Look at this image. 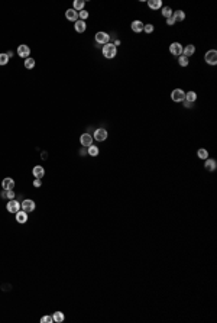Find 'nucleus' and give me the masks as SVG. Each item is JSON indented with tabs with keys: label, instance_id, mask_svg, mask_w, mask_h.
Returning a JSON list of instances; mask_svg holds the SVG:
<instances>
[{
	"label": "nucleus",
	"instance_id": "1",
	"mask_svg": "<svg viewBox=\"0 0 217 323\" xmlns=\"http://www.w3.org/2000/svg\"><path fill=\"white\" fill-rule=\"evenodd\" d=\"M117 54V46H114V44H106L104 46H103V55H104V58L107 59H113L114 57H116Z\"/></svg>",
	"mask_w": 217,
	"mask_h": 323
},
{
	"label": "nucleus",
	"instance_id": "2",
	"mask_svg": "<svg viewBox=\"0 0 217 323\" xmlns=\"http://www.w3.org/2000/svg\"><path fill=\"white\" fill-rule=\"evenodd\" d=\"M204 59H205V63L210 64V65H216L217 64V51L216 49L207 51L204 55Z\"/></svg>",
	"mask_w": 217,
	"mask_h": 323
},
{
	"label": "nucleus",
	"instance_id": "3",
	"mask_svg": "<svg viewBox=\"0 0 217 323\" xmlns=\"http://www.w3.org/2000/svg\"><path fill=\"white\" fill-rule=\"evenodd\" d=\"M35 207H36V204H35V202L34 200H30V199H26V200H23V202L21 203V209L23 210V212H26V213L34 212Z\"/></svg>",
	"mask_w": 217,
	"mask_h": 323
},
{
	"label": "nucleus",
	"instance_id": "4",
	"mask_svg": "<svg viewBox=\"0 0 217 323\" xmlns=\"http://www.w3.org/2000/svg\"><path fill=\"white\" fill-rule=\"evenodd\" d=\"M171 99L174 101H177V103H181V101H184V99H185V93H184L181 88H175V90H172V93H171Z\"/></svg>",
	"mask_w": 217,
	"mask_h": 323
},
{
	"label": "nucleus",
	"instance_id": "5",
	"mask_svg": "<svg viewBox=\"0 0 217 323\" xmlns=\"http://www.w3.org/2000/svg\"><path fill=\"white\" fill-rule=\"evenodd\" d=\"M182 49H184V46L181 45L180 42H172L171 45H169V52L172 55H177V57L182 55Z\"/></svg>",
	"mask_w": 217,
	"mask_h": 323
},
{
	"label": "nucleus",
	"instance_id": "6",
	"mask_svg": "<svg viewBox=\"0 0 217 323\" xmlns=\"http://www.w3.org/2000/svg\"><path fill=\"white\" fill-rule=\"evenodd\" d=\"M107 130L104 129V128H99V129L94 130V139L96 141H99V142H103V141H106L107 139Z\"/></svg>",
	"mask_w": 217,
	"mask_h": 323
},
{
	"label": "nucleus",
	"instance_id": "7",
	"mask_svg": "<svg viewBox=\"0 0 217 323\" xmlns=\"http://www.w3.org/2000/svg\"><path fill=\"white\" fill-rule=\"evenodd\" d=\"M6 209H7V212L9 213H15L16 214L19 210H21V203L17 202V200H10V202L7 203V206H6Z\"/></svg>",
	"mask_w": 217,
	"mask_h": 323
},
{
	"label": "nucleus",
	"instance_id": "8",
	"mask_svg": "<svg viewBox=\"0 0 217 323\" xmlns=\"http://www.w3.org/2000/svg\"><path fill=\"white\" fill-rule=\"evenodd\" d=\"M94 38H96V42H97V44L106 45V44H108V41H110V35L106 34V32H97Z\"/></svg>",
	"mask_w": 217,
	"mask_h": 323
},
{
	"label": "nucleus",
	"instance_id": "9",
	"mask_svg": "<svg viewBox=\"0 0 217 323\" xmlns=\"http://www.w3.org/2000/svg\"><path fill=\"white\" fill-rule=\"evenodd\" d=\"M17 55L21 58H28L30 55V48L28 45H19L17 46Z\"/></svg>",
	"mask_w": 217,
	"mask_h": 323
},
{
	"label": "nucleus",
	"instance_id": "10",
	"mask_svg": "<svg viewBox=\"0 0 217 323\" xmlns=\"http://www.w3.org/2000/svg\"><path fill=\"white\" fill-rule=\"evenodd\" d=\"M80 142H81V145L83 147H90V145H93V136L90 133H83L81 136H80Z\"/></svg>",
	"mask_w": 217,
	"mask_h": 323
},
{
	"label": "nucleus",
	"instance_id": "11",
	"mask_svg": "<svg viewBox=\"0 0 217 323\" xmlns=\"http://www.w3.org/2000/svg\"><path fill=\"white\" fill-rule=\"evenodd\" d=\"M143 26H145L143 22L133 21V22H132V25H130V28H132V30H133L135 34H141V32H143Z\"/></svg>",
	"mask_w": 217,
	"mask_h": 323
},
{
	"label": "nucleus",
	"instance_id": "12",
	"mask_svg": "<svg viewBox=\"0 0 217 323\" xmlns=\"http://www.w3.org/2000/svg\"><path fill=\"white\" fill-rule=\"evenodd\" d=\"M2 187H3V190H13V187H15V180L10 178V177H6L2 181Z\"/></svg>",
	"mask_w": 217,
	"mask_h": 323
},
{
	"label": "nucleus",
	"instance_id": "13",
	"mask_svg": "<svg viewBox=\"0 0 217 323\" xmlns=\"http://www.w3.org/2000/svg\"><path fill=\"white\" fill-rule=\"evenodd\" d=\"M32 174H34L35 178H39V180H41L42 177L45 176V170H44L42 165H35L34 170H32Z\"/></svg>",
	"mask_w": 217,
	"mask_h": 323
},
{
	"label": "nucleus",
	"instance_id": "14",
	"mask_svg": "<svg viewBox=\"0 0 217 323\" xmlns=\"http://www.w3.org/2000/svg\"><path fill=\"white\" fill-rule=\"evenodd\" d=\"M204 168L207 170V171H214L217 168V162L216 160H213V158H207V160H204Z\"/></svg>",
	"mask_w": 217,
	"mask_h": 323
},
{
	"label": "nucleus",
	"instance_id": "15",
	"mask_svg": "<svg viewBox=\"0 0 217 323\" xmlns=\"http://www.w3.org/2000/svg\"><path fill=\"white\" fill-rule=\"evenodd\" d=\"M65 17H67L68 21H78V12H75L74 9H68L67 12H65Z\"/></svg>",
	"mask_w": 217,
	"mask_h": 323
},
{
	"label": "nucleus",
	"instance_id": "16",
	"mask_svg": "<svg viewBox=\"0 0 217 323\" xmlns=\"http://www.w3.org/2000/svg\"><path fill=\"white\" fill-rule=\"evenodd\" d=\"M74 28H75V30L78 32V34H83L84 30H85V28H87V25H85V22L84 21H75V23H74Z\"/></svg>",
	"mask_w": 217,
	"mask_h": 323
},
{
	"label": "nucleus",
	"instance_id": "17",
	"mask_svg": "<svg viewBox=\"0 0 217 323\" xmlns=\"http://www.w3.org/2000/svg\"><path fill=\"white\" fill-rule=\"evenodd\" d=\"M16 220L17 223H26L28 222V213L23 212V210H19L16 213Z\"/></svg>",
	"mask_w": 217,
	"mask_h": 323
},
{
	"label": "nucleus",
	"instance_id": "18",
	"mask_svg": "<svg viewBox=\"0 0 217 323\" xmlns=\"http://www.w3.org/2000/svg\"><path fill=\"white\" fill-rule=\"evenodd\" d=\"M194 52H196V46L191 45V44H190V45H187V46H185V48L182 49V55H184V57H187V58H188V57H191Z\"/></svg>",
	"mask_w": 217,
	"mask_h": 323
},
{
	"label": "nucleus",
	"instance_id": "19",
	"mask_svg": "<svg viewBox=\"0 0 217 323\" xmlns=\"http://www.w3.org/2000/svg\"><path fill=\"white\" fill-rule=\"evenodd\" d=\"M148 6L154 10H158V9L162 7V2L161 0H148Z\"/></svg>",
	"mask_w": 217,
	"mask_h": 323
},
{
	"label": "nucleus",
	"instance_id": "20",
	"mask_svg": "<svg viewBox=\"0 0 217 323\" xmlns=\"http://www.w3.org/2000/svg\"><path fill=\"white\" fill-rule=\"evenodd\" d=\"M172 17L175 19V22H182L185 19V13L182 10H175V12H172Z\"/></svg>",
	"mask_w": 217,
	"mask_h": 323
},
{
	"label": "nucleus",
	"instance_id": "21",
	"mask_svg": "<svg viewBox=\"0 0 217 323\" xmlns=\"http://www.w3.org/2000/svg\"><path fill=\"white\" fill-rule=\"evenodd\" d=\"M52 319H54L55 323H62L64 319H65V316H64L62 311H55L54 315H52Z\"/></svg>",
	"mask_w": 217,
	"mask_h": 323
},
{
	"label": "nucleus",
	"instance_id": "22",
	"mask_svg": "<svg viewBox=\"0 0 217 323\" xmlns=\"http://www.w3.org/2000/svg\"><path fill=\"white\" fill-rule=\"evenodd\" d=\"M0 197L9 199V200H13V197H15V191H13V190H3V191H2V194H0Z\"/></svg>",
	"mask_w": 217,
	"mask_h": 323
},
{
	"label": "nucleus",
	"instance_id": "23",
	"mask_svg": "<svg viewBox=\"0 0 217 323\" xmlns=\"http://www.w3.org/2000/svg\"><path fill=\"white\" fill-rule=\"evenodd\" d=\"M184 100L190 101V103H194V101L197 100V93H196V91H188V93H185V99H184Z\"/></svg>",
	"mask_w": 217,
	"mask_h": 323
},
{
	"label": "nucleus",
	"instance_id": "24",
	"mask_svg": "<svg viewBox=\"0 0 217 323\" xmlns=\"http://www.w3.org/2000/svg\"><path fill=\"white\" fill-rule=\"evenodd\" d=\"M197 157H198L200 160H207V158H209V151L204 149V148H200V149L197 151Z\"/></svg>",
	"mask_w": 217,
	"mask_h": 323
},
{
	"label": "nucleus",
	"instance_id": "25",
	"mask_svg": "<svg viewBox=\"0 0 217 323\" xmlns=\"http://www.w3.org/2000/svg\"><path fill=\"white\" fill-rule=\"evenodd\" d=\"M84 4H85V3H84V0H75V2H74V7H72V9H74L75 12H81V10H84Z\"/></svg>",
	"mask_w": 217,
	"mask_h": 323
},
{
	"label": "nucleus",
	"instance_id": "26",
	"mask_svg": "<svg viewBox=\"0 0 217 323\" xmlns=\"http://www.w3.org/2000/svg\"><path fill=\"white\" fill-rule=\"evenodd\" d=\"M87 154L91 157H97L99 155V148L96 147V145H90V147L87 148Z\"/></svg>",
	"mask_w": 217,
	"mask_h": 323
},
{
	"label": "nucleus",
	"instance_id": "27",
	"mask_svg": "<svg viewBox=\"0 0 217 323\" xmlns=\"http://www.w3.org/2000/svg\"><path fill=\"white\" fill-rule=\"evenodd\" d=\"M162 16L167 17V19L172 16V9L169 7V6H164V7H162Z\"/></svg>",
	"mask_w": 217,
	"mask_h": 323
},
{
	"label": "nucleus",
	"instance_id": "28",
	"mask_svg": "<svg viewBox=\"0 0 217 323\" xmlns=\"http://www.w3.org/2000/svg\"><path fill=\"white\" fill-rule=\"evenodd\" d=\"M35 67V59L34 58H26L25 59V68L26 70H32Z\"/></svg>",
	"mask_w": 217,
	"mask_h": 323
},
{
	"label": "nucleus",
	"instance_id": "29",
	"mask_svg": "<svg viewBox=\"0 0 217 323\" xmlns=\"http://www.w3.org/2000/svg\"><path fill=\"white\" fill-rule=\"evenodd\" d=\"M188 63H190V61H188L187 57H184V55H180V58H178V64H180L181 67H187Z\"/></svg>",
	"mask_w": 217,
	"mask_h": 323
},
{
	"label": "nucleus",
	"instance_id": "30",
	"mask_svg": "<svg viewBox=\"0 0 217 323\" xmlns=\"http://www.w3.org/2000/svg\"><path fill=\"white\" fill-rule=\"evenodd\" d=\"M154 30H155V26L152 25V23H148V25L143 26V32H146L148 35H150L152 32H154Z\"/></svg>",
	"mask_w": 217,
	"mask_h": 323
},
{
	"label": "nucleus",
	"instance_id": "31",
	"mask_svg": "<svg viewBox=\"0 0 217 323\" xmlns=\"http://www.w3.org/2000/svg\"><path fill=\"white\" fill-rule=\"evenodd\" d=\"M9 63V57L6 54H0V65H6Z\"/></svg>",
	"mask_w": 217,
	"mask_h": 323
},
{
	"label": "nucleus",
	"instance_id": "32",
	"mask_svg": "<svg viewBox=\"0 0 217 323\" xmlns=\"http://www.w3.org/2000/svg\"><path fill=\"white\" fill-rule=\"evenodd\" d=\"M78 17H80V21H85V19L88 17V12H85V10L78 12Z\"/></svg>",
	"mask_w": 217,
	"mask_h": 323
},
{
	"label": "nucleus",
	"instance_id": "33",
	"mask_svg": "<svg viewBox=\"0 0 217 323\" xmlns=\"http://www.w3.org/2000/svg\"><path fill=\"white\" fill-rule=\"evenodd\" d=\"M41 322L42 323H52L54 319H52V316H44V317L41 319Z\"/></svg>",
	"mask_w": 217,
	"mask_h": 323
},
{
	"label": "nucleus",
	"instance_id": "34",
	"mask_svg": "<svg viewBox=\"0 0 217 323\" xmlns=\"http://www.w3.org/2000/svg\"><path fill=\"white\" fill-rule=\"evenodd\" d=\"M175 23H177V22H175V19H174L172 16H171V17H168V19H167V25L172 26V25H175Z\"/></svg>",
	"mask_w": 217,
	"mask_h": 323
},
{
	"label": "nucleus",
	"instance_id": "35",
	"mask_svg": "<svg viewBox=\"0 0 217 323\" xmlns=\"http://www.w3.org/2000/svg\"><path fill=\"white\" fill-rule=\"evenodd\" d=\"M34 185H35V187H36V189H39V187H41V185H42L41 180H39V178H35V180H34Z\"/></svg>",
	"mask_w": 217,
	"mask_h": 323
},
{
	"label": "nucleus",
	"instance_id": "36",
	"mask_svg": "<svg viewBox=\"0 0 217 323\" xmlns=\"http://www.w3.org/2000/svg\"><path fill=\"white\" fill-rule=\"evenodd\" d=\"M182 103H184V106H185V107H188V109H190V107H192V103H190V101H187V100H184Z\"/></svg>",
	"mask_w": 217,
	"mask_h": 323
},
{
	"label": "nucleus",
	"instance_id": "37",
	"mask_svg": "<svg viewBox=\"0 0 217 323\" xmlns=\"http://www.w3.org/2000/svg\"><path fill=\"white\" fill-rule=\"evenodd\" d=\"M6 55H7L9 58H13V52H12V51H7V52H6Z\"/></svg>",
	"mask_w": 217,
	"mask_h": 323
},
{
	"label": "nucleus",
	"instance_id": "38",
	"mask_svg": "<svg viewBox=\"0 0 217 323\" xmlns=\"http://www.w3.org/2000/svg\"><path fill=\"white\" fill-rule=\"evenodd\" d=\"M80 154H81V155H85V154H87V149H81V151H80Z\"/></svg>",
	"mask_w": 217,
	"mask_h": 323
}]
</instances>
